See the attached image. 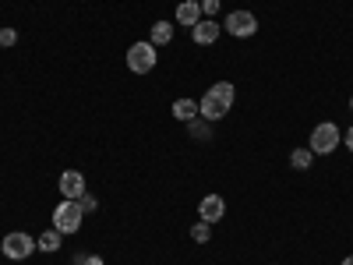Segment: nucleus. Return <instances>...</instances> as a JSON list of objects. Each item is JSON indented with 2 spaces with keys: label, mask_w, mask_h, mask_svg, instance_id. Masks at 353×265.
Returning a JSON list of instances; mask_svg holds the SVG:
<instances>
[{
  "label": "nucleus",
  "mask_w": 353,
  "mask_h": 265,
  "mask_svg": "<svg viewBox=\"0 0 353 265\" xmlns=\"http://www.w3.org/2000/svg\"><path fill=\"white\" fill-rule=\"evenodd\" d=\"M230 106H233V85L230 81H219L198 103V117H205V121H219V117L230 113Z\"/></svg>",
  "instance_id": "1"
},
{
  "label": "nucleus",
  "mask_w": 353,
  "mask_h": 265,
  "mask_svg": "<svg viewBox=\"0 0 353 265\" xmlns=\"http://www.w3.org/2000/svg\"><path fill=\"white\" fill-rule=\"evenodd\" d=\"M81 205L78 202H71V198H64L61 205L53 209V230L57 233H74L78 226H81Z\"/></svg>",
  "instance_id": "2"
},
{
  "label": "nucleus",
  "mask_w": 353,
  "mask_h": 265,
  "mask_svg": "<svg viewBox=\"0 0 353 265\" xmlns=\"http://www.w3.org/2000/svg\"><path fill=\"white\" fill-rule=\"evenodd\" d=\"M128 68H131L134 75H149V71L156 68V46H152V43H134V46L128 50Z\"/></svg>",
  "instance_id": "3"
},
{
  "label": "nucleus",
  "mask_w": 353,
  "mask_h": 265,
  "mask_svg": "<svg viewBox=\"0 0 353 265\" xmlns=\"http://www.w3.org/2000/svg\"><path fill=\"white\" fill-rule=\"evenodd\" d=\"M336 145H339V128H336V124H318V128L311 131V153H314V156L332 153Z\"/></svg>",
  "instance_id": "4"
},
{
  "label": "nucleus",
  "mask_w": 353,
  "mask_h": 265,
  "mask_svg": "<svg viewBox=\"0 0 353 265\" xmlns=\"http://www.w3.org/2000/svg\"><path fill=\"white\" fill-rule=\"evenodd\" d=\"M32 251H36V241L28 237V233H8V237H4V255L14 258V262L28 258Z\"/></svg>",
  "instance_id": "5"
},
{
  "label": "nucleus",
  "mask_w": 353,
  "mask_h": 265,
  "mask_svg": "<svg viewBox=\"0 0 353 265\" xmlns=\"http://www.w3.org/2000/svg\"><path fill=\"white\" fill-rule=\"evenodd\" d=\"M226 32H230V36H254V32H258V21H254L251 11H233V14L226 18Z\"/></svg>",
  "instance_id": "6"
},
{
  "label": "nucleus",
  "mask_w": 353,
  "mask_h": 265,
  "mask_svg": "<svg viewBox=\"0 0 353 265\" xmlns=\"http://www.w3.org/2000/svg\"><path fill=\"white\" fill-rule=\"evenodd\" d=\"M61 191H64V198L78 202V198L85 195V177H81L78 170H68V173H61Z\"/></svg>",
  "instance_id": "7"
},
{
  "label": "nucleus",
  "mask_w": 353,
  "mask_h": 265,
  "mask_svg": "<svg viewBox=\"0 0 353 265\" xmlns=\"http://www.w3.org/2000/svg\"><path fill=\"white\" fill-rule=\"evenodd\" d=\"M223 209H226V205H223L219 195H205L201 205H198V216H201L205 223H216V219H223Z\"/></svg>",
  "instance_id": "8"
},
{
  "label": "nucleus",
  "mask_w": 353,
  "mask_h": 265,
  "mask_svg": "<svg viewBox=\"0 0 353 265\" xmlns=\"http://www.w3.org/2000/svg\"><path fill=\"white\" fill-rule=\"evenodd\" d=\"M191 32H194V43H198V46H209V43H216V36H219V25L209 21V18H201Z\"/></svg>",
  "instance_id": "9"
},
{
  "label": "nucleus",
  "mask_w": 353,
  "mask_h": 265,
  "mask_svg": "<svg viewBox=\"0 0 353 265\" xmlns=\"http://www.w3.org/2000/svg\"><path fill=\"white\" fill-rule=\"evenodd\" d=\"M176 21H181V25H191V28H194V25L201 21V8L194 4V0H184V4L176 8Z\"/></svg>",
  "instance_id": "10"
},
{
  "label": "nucleus",
  "mask_w": 353,
  "mask_h": 265,
  "mask_svg": "<svg viewBox=\"0 0 353 265\" xmlns=\"http://www.w3.org/2000/svg\"><path fill=\"white\" fill-rule=\"evenodd\" d=\"M173 117H176V121H194V117H198V103L194 99H176L173 103Z\"/></svg>",
  "instance_id": "11"
},
{
  "label": "nucleus",
  "mask_w": 353,
  "mask_h": 265,
  "mask_svg": "<svg viewBox=\"0 0 353 265\" xmlns=\"http://www.w3.org/2000/svg\"><path fill=\"white\" fill-rule=\"evenodd\" d=\"M173 39V25L170 21H156L152 25V46H163V43H170Z\"/></svg>",
  "instance_id": "12"
},
{
  "label": "nucleus",
  "mask_w": 353,
  "mask_h": 265,
  "mask_svg": "<svg viewBox=\"0 0 353 265\" xmlns=\"http://www.w3.org/2000/svg\"><path fill=\"white\" fill-rule=\"evenodd\" d=\"M57 248H61V233L57 230H50V233L39 237V251H57Z\"/></svg>",
  "instance_id": "13"
},
{
  "label": "nucleus",
  "mask_w": 353,
  "mask_h": 265,
  "mask_svg": "<svg viewBox=\"0 0 353 265\" xmlns=\"http://www.w3.org/2000/svg\"><path fill=\"white\" fill-rule=\"evenodd\" d=\"M311 156H314L311 149H297V153H293V156H290V163H293V166H297V170H307V166H311Z\"/></svg>",
  "instance_id": "14"
},
{
  "label": "nucleus",
  "mask_w": 353,
  "mask_h": 265,
  "mask_svg": "<svg viewBox=\"0 0 353 265\" xmlns=\"http://www.w3.org/2000/svg\"><path fill=\"white\" fill-rule=\"evenodd\" d=\"M209 233H212V230H209V223H205V219L191 226V237H194L198 244H205V241H209Z\"/></svg>",
  "instance_id": "15"
},
{
  "label": "nucleus",
  "mask_w": 353,
  "mask_h": 265,
  "mask_svg": "<svg viewBox=\"0 0 353 265\" xmlns=\"http://www.w3.org/2000/svg\"><path fill=\"white\" fill-rule=\"evenodd\" d=\"M188 124H191V135H194V138H209V135H212V131H209V124H201L198 117H194V121H188Z\"/></svg>",
  "instance_id": "16"
},
{
  "label": "nucleus",
  "mask_w": 353,
  "mask_h": 265,
  "mask_svg": "<svg viewBox=\"0 0 353 265\" xmlns=\"http://www.w3.org/2000/svg\"><path fill=\"white\" fill-rule=\"evenodd\" d=\"M198 8H201V18H209V14H216V11H219V0H201Z\"/></svg>",
  "instance_id": "17"
},
{
  "label": "nucleus",
  "mask_w": 353,
  "mask_h": 265,
  "mask_svg": "<svg viewBox=\"0 0 353 265\" xmlns=\"http://www.w3.org/2000/svg\"><path fill=\"white\" fill-rule=\"evenodd\" d=\"M14 39H18L14 28H4V32H0V46H14Z\"/></svg>",
  "instance_id": "18"
},
{
  "label": "nucleus",
  "mask_w": 353,
  "mask_h": 265,
  "mask_svg": "<svg viewBox=\"0 0 353 265\" xmlns=\"http://www.w3.org/2000/svg\"><path fill=\"white\" fill-rule=\"evenodd\" d=\"M78 205H81V213H92V209H96V198H92V195H81Z\"/></svg>",
  "instance_id": "19"
},
{
  "label": "nucleus",
  "mask_w": 353,
  "mask_h": 265,
  "mask_svg": "<svg viewBox=\"0 0 353 265\" xmlns=\"http://www.w3.org/2000/svg\"><path fill=\"white\" fill-rule=\"evenodd\" d=\"M81 265H103V258H96V255H92V258H85Z\"/></svg>",
  "instance_id": "20"
},
{
  "label": "nucleus",
  "mask_w": 353,
  "mask_h": 265,
  "mask_svg": "<svg viewBox=\"0 0 353 265\" xmlns=\"http://www.w3.org/2000/svg\"><path fill=\"white\" fill-rule=\"evenodd\" d=\"M346 149H350V153H353V128H350V131H346Z\"/></svg>",
  "instance_id": "21"
},
{
  "label": "nucleus",
  "mask_w": 353,
  "mask_h": 265,
  "mask_svg": "<svg viewBox=\"0 0 353 265\" xmlns=\"http://www.w3.org/2000/svg\"><path fill=\"white\" fill-rule=\"evenodd\" d=\"M343 265H353V258H346V262H343Z\"/></svg>",
  "instance_id": "22"
},
{
  "label": "nucleus",
  "mask_w": 353,
  "mask_h": 265,
  "mask_svg": "<svg viewBox=\"0 0 353 265\" xmlns=\"http://www.w3.org/2000/svg\"><path fill=\"white\" fill-rule=\"evenodd\" d=\"M194 4H198V0H194Z\"/></svg>",
  "instance_id": "23"
},
{
  "label": "nucleus",
  "mask_w": 353,
  "mask_h": 265,
  "mask_svg": "<svg viewBox=\"0 0 353 265\" xmlns=\"http://www.w3.org/2000/svg\"><path fill=\"white\" fill-rule=\"evenodd\" d=\"M78 265H81V262H78Z\"/></svg>",
  "instance_id": "24"
}]
</instances>
